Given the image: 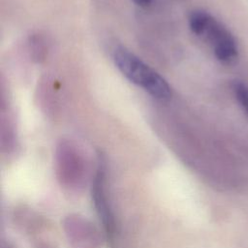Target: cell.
I'll return each mask as SVG.
<instances>
[{
	"label": "cell",
	"mask_w": 248,
	"mask_h": 248,
	"mask_svg": "<svg viewBox=\"0 0 248 248\" xmlns=\"http://www.w3.org/2000/svg\"><path fill=\"white\" fill-rule=\"evenodd\" d=\"M112 57L117 69L131 82L140 86L156 99L167 100L170 97L171 90L167 80L136 54L125 47H116Z\"/></svg>",
	"instance_id": "cell-1"
},
{
	"label": "cell",
	"mask_w": 248,
	"mask_h": 248,
	"mask_svg": "<svg viewBox=\"0 0 248 248\" xmlns=\"http://www.w3.org/2000/svg\"><path fill=\"white\" fill-rule=\"evenodd\" d=\"M201 36L205 37L213 47L215 57L223 63H231L237 57V45L234 37L211 15Z\"/></svg>",
	"instance_id": "cell-2"
},
{
	"label": "cell",
	"mask_w": 248,
	"mask_h": 248,
	"mask_svg": "<svg viewBox=\"0 0 248 248\" xmlns=\"http://www.w3.org/2000/svg\"><path fill=\"white\" fill-rule=\"evenodd\" d=\"M58 171L61 179L69 186L79 185L82 164L78 154L68 143H61L57 154Z\"/></svg>",
	"instance_id": "cell-3"
},
{
	"label": "cell",
	"mask_w": 248,
	"mask_h": 248,
	"mask_svg": "<svg viewBox=\"0 0 248 248\" xmlns=\"http://www.w3.org/2000/svg\"><path fill=\"white\" fill-rule=\"evenodd\" d=\"M233 93L239 106L248 115V85L239 81L234 82Z\"/></svg>",
	"instance_id": "cell-4"
},
{
	"label": "cell",
	"mask_w": 248,
	"mask_h": 248,
	"mask_svg": "<svg viewBox=\"0 0 248 248\" xmlns=\"http://www.w3.org/2000/svg\"><path fill=\"white\" fill-rule=\"evenodd\" d=\"M30 46L32 48V54L34 58L37 59L38 61L44 59L46 54V46L43 39L39 36H34L31 39Z\"/></svg>",
	"instance_id": "cell-5"
},
{
	"label": "cell",
	"mask_w": 248,
	"mask_h": 248,
	"mask_svg": "<svg viewBox=\"0 0 248 248\" xmlns=\"http://www.w3.org/2000/svg\"><path fill=\"white\" fill-rule=\"evenodd\" d=\"M137 5L140 6V7H146L148 6L153 0H133Z\"/></svg>",
	"instance_id": "cell-6"
}]
</instances>
